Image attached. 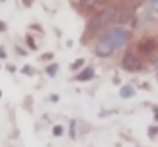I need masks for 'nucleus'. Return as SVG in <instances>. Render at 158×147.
I'll return each instance as SVG.
<instances>
[{
  "label": "nucleus",
  "mask_w": 158,
  "mask_h": 147,
  "mask_svg": "<svg viewBox=\"0 0 158 147\" xmlns=\"http://www.w3.org/2000/svg\"><path fill=\"white\" fill-rule=\"evenodd\" d=\"M116 13H118L116 6H113V5L106 6L101 13H98L95 17H92V20L89 22V30L90 31H99V30L109 27L112 22H115Z\"/></svg>",
  "instance_id": "obj_1"
},
{
  "label": "nucleus",
  "mask_w": 158,
  "mask_h": 147,
  "mask_svg": "<svg viewBox=\"0 0 158 147\" xmlns=\"http://www.w3.org/2000/svg\"><path fill=\"white\" fill-rule=\"evenodd\" d=\"M113 51H115V45L112 42V37L109 36V33H104L95 45V54L99 57H109L112 56Z\"/></svg>",
  "instance_id": "obj_2"
},
{
  "label": "nucleus",
  "mask_w": 158,
  "mask_h": 147,
  "mask_svg": "<svg viewBox=\"0 0 158 147\" xmlns=\"http://www.w3.org/2000/svg\"><path fill=\"white\" fill-rule=\"evenodd\" d=\"M107 33H109V36L112 37V42H113V45H115V50L123 48V47L127 43V40L130 39V33H129L124 27H115V28L109 30Z\"/></svg>",
  "instance_id": "obj_3"
},
{
  "label": "nucleus",
  "mask_w": 158,
  "mask_h": 147,
  "mask_svg": "<svg viewBox=\"0 0 158 147\" xmlns=\"http://www.w3.org/2000/svg\"><path fill=\"white\" fill-rule=\"evenodd\" d=\"M121 65H123V68L126 70V71H139L141 70V67H143V63H141V60L132 53V51H126L124 53V56H123V59H121Z\"/></svg>",
  "instance_id": "obj_4"
},
{
  "label": "nucleus",
  "mask_w": 158,
  "mask_h": 147,
  "mask_svg": "<svg viewBox=\"0 0 158 147\" xmlns=\"http://www.w3.org/2000/svg\"><path fill=\"white\" fill-rule=\"evenodd\" d=\"M138 51L141 54H146V56H150L152 53L156 51V40L153 37H143L139 42H138Z\"/></svg>",
  "instance_id": "obj_5"
},
{
  "label": "nucleus",
  "mask_w": 158,
  "mask_h": 147,
  "mask_svg": "<svg viewBox=\"0 0 158 147\" xmlns=\"http://www.w3.org/2000/svg\"><path fill=\"white\" fill-rule=\"evenodd\" d=\"M93 76H95V68L93 67H85L79 75L74 78L76 81H79V82H85V81H90V79H93Z\"/></svg>",
  "instance_id": "obj_6"
},
{
  "label": "nucleus",
  "mask_w": 158,
  "mask_h": 147,
  "mask_svg": "<svg viewBox=\"0 0 158 147\" xmlns=\"http://www.w3.org/2000/svg\"><path fill=\"white\" fill-rule=\"evenodd\" d=\"M130 17H132V10H130V8H123V10H118L115 20H116L118 23H126Z\"/></svg>",
  "instance_id": "obj_7"
},
{
  "label": "nucleus",
  "mask_w": 158,
  "mask_h": 147,
  "mask_svg": "<svg viewBox=\"0 0 158 147\" xmlns=\"http://www.w3.org/2000/svg\"><path fill=\"white\" fill-rule=\"evenodd\" d=\"M119 96L124 98V99H129V98H133L135 96V88L132 85H124L119 88Z\"/></svg>",
  "instance_id": "obj_8"
},
{
  "label": "nucleus",
  "mask_w": 158,
  "mask_h": 147,
  "mask_svg": "<svg viewBox=\"0 0 158 147\" xmlns=\"http://www.w3.org/2000/svg\"><path fill=\"white\" fill-rule=\"evenodd\" d=\"M57 70H59V63H50V65H47V68H45L47 75H48L50 78H54V76H56Z\"/></svg>",
  "instance_id": "obj_9"
},
{
  "label": "nucleus",
  "mask_w": 158,
  "mask_h": 147,
  "mask_svg": "<svg viewBox=\"0 0 158 147\" xmlns=\"http://www.w3.org/2000/svg\"><path fill=\"white\" fill-rule=\"evenodd\" d=\"M96 3H99V0H82V8L85 11H90L92 8L96 6Z\"/></svg>",
  "instance_id": "obj_10"
},
{
  "label": "nucleus",
  "mask_w": 158,
  "mask_h": 147,
  "mask_svg": "<svg viewBox=\"0 0 158 147\" xmlns=\"http://www.w3.org/2000/svg\"><path fill=\"white\" fill-rule=\"evenodd\" d=\"M84 63H85V59H84V57H79V59H76V60H74V62L70 65V68L74 71V70H79V68H81Z\"/></svg>",
  "instance_id": "obj_11"
},
{
  "label": "nucleus",
  "mask_w": 158,
  "mask_h": 147,
  "mask_svg": "<svg viewBox=\"0 0 158 147\" xmlns=\"http://www.w3.org/2000/svg\"><path fill=\"white\" fill-rule=\"evenodd\" d=\"M68 135L71 139L76 138V119H71L70 121V130H68Z\"/></svg>",
  "instance_id": "obj_12"
},
{
  "label": "nucleus",
  "mask_w": 158,
  "mask_h": 147,
  "mask_svg": "<svg viewBox=\"0 0 158 147\" xmlns=\"http://www.w3.org/2000/svg\"><path fill=\"white\" fill-rule=\"evenodd\" d=\"M64 133V127L62 125H53V136H62Z\"/></svg>",
  "instance_id": "obj_13"
},
{
  "label": "nucleus",
  "mask_w": 158,
  "mask_h": 147,
  "mask_svg": "<svg viewBox=\"0 0 158 147\" xmlns=\"http://www.w3.org/2000/svg\"><path fill=\"white\" fill-rule=\"evenodd\" d=\"M27 43H28L30 50H37V45H36V42H34V39L31 36H27Z\"/></svg>",
  "instance_id": "obj_14"
},
{
  "label": "nucleus",
  "mask_w": 158,
  "mask_h": 147,
  "mask_svg": "<svg viewBox=\"0 0 158 147\" xmlns=\"http://www.w3.org/2000/svg\"><path fill=\"white\" fill-rule=\"evenodd\" d=\"M156 133H158V125H153V127H150V129H149V136H150L152 139L156 136Z\"/></svg>",
  "instance_id": "obj_15"
},
{
  "label": "nucleus",
  "mask_w": 158,
  "mask_h": 147,
  "mask_svg": "<svg viewBox=\"0 0 158 147\" xmlns=\"http://www.w3.org/2000/svg\"><path fill=\"white\" fill-rule=\"evenodd\" d=\"M22 73H25V75H28V76H31V75H33V70L30 68V65H25V67L22 68Z\"/></svg>",
  "instance_id": "obj_16"
},
{
  "label": "nucleus",
  "mask_w": 158,
  "mask_h": 147,
  "mask_svg": "<svg viewBox=\"0 0 158 147\" xmlns=\"http://www.w3.org/2000/svg\"><path fill=\"white\" fill-rule=\"evenodd\" d=\"M6 57H8V54H6V51H5V47L0 45V59H6Z\"/></svg>",
  "instance_id": "obj_17"
},
{
  "label": "nucleus",
  "mask_w": 158,
  "mask_h": 147,
  "mask_svg": "<svg viewBox=\"0 0 158 147\" xmlns=\"http://www.w3.org/2000/svg\"><path fill=\"white\" fill-rule=\"evenodd\" d=\"M48 101L50 102H57L59 101V95H50L48 96Z\"/></svg>",
  "instance_id": "obj_18"
},
{
  "label": "nucleus",
  "mask_w": 158,
  "mask_h": 147,
  "mask_svg": "<svg viewBox=\"0 0 158 147\" xmlns=\"http://www.w3.org/2000/svg\"><path fill=\"white\" fill-rule=\"evenodd\" d=\"M16 50H17V54H20V56H27V54H28V53H27V51H25L23 48H20L19 45L16 47Z\"/></svg>",
  "instance_id": "obj_19"
},
{
  "label": "nucleus",
  "mask_w": 158,
  "mask_h": 147,
  "mask_svg": "<svg viewBox=\"0 0 158 147\" xmlns=\"http://www.w3.org/2000/svg\"><path fill=\"white\" fill-rule=\"evenodd\" d=\"M40 59H42V60H47V59H53V53H45V54H42V56H40Z\"/></svg>",
  "instance_id": "obj_20"
},
{
  "label": "nucleus",
  "mask_w": 158,
  "mask_h": 147,
  "mask_svg": "<svg viewBox=\"0 0 158 147\" xmlns=\"http://www.w3.org/2000/svg\"><path fill=\"white\" fill-rule=\"evenodd\" d=\"M6 31V23L3 20H0V33H5Z\"/></svg>",
  "instance_id": "obj_21"
},
{
  "label": "nucleus",
  "mask_w": 158,
  "mask_h": 147,
  "mask_svg": "<svg viewBox=\"0 0 158 147\" xmlns=\"http://www.w3.org/2000/svg\"><path fill=\"white\" fill-rule=\"evenodd\" d=\"M23 3H25V6H31L33 0H23Z\"/></svg>",
  "instance_id": "obj_22"
},
{
  "label": "nucleus",
  "mask_w": 158,
  "mask_h": 147,
  "mask_svg": "<svg viewBox=\"0 0 158 147\" xmlns=\"http://www.w3.org/2000/svg\"><path fill=\"white\" fill-rule=\"evenodd\" d=\"M8 70H10V71H16V67H13V65H8Z\"/></svg>",
  "instance_id": "obj_23"
},
{
  "label": "nucleus",
  "mask_w": 158,
  "mask_h": 147,
  "mask_svg": "<svg viewBox=\"0 0 158 147\" xmlns=\"http://www.w3.org/2000/svg\"><path fill=\"white\" fill-rule=\"evenodd\" d=\"M99 2H102V3H109V2H112V0H99Z\"/></svg>",
  "instance_id": "obj_24"
},
{
  "label": "nucleus",
  "mask_w": 158,
  "mask_h": 147,
  "mask_svg": "<svg viewBox=\"0 0 158 147\" xmlns=\"http://www.w3.org/2000/svg\"><path fill=\"white\" fill-rule=\"evenodd\" d=\"M150 3H152V5H155V3H156V0H150Z\"/></svg>",
  "instance_id": "obj_25"
},
{
  "label": "nucleus",
  "mask_w": 158,
  "mask_h": 147,
  "mask_svg": "<svg viewBox=\"0 0 158 147\" xmlns=\"http://www.w3.org/2000/svg\"><path fill=\"white\" fill-rule=\"evenodd\" d=\"M0 98H2V90H0Z\"/></svg>",
  "instance_id": "obj_26"
},
{
  "label": "nucleus",
  "mask_w": 158,
  "mask_h": 147,
  "mask_svg": "<svg viewBox=\"0 0 158 147\" xmlns=\"http://www.w3.org/2000/svg\"><path fill=\"white\" fill-rule=\"evenodd\" d=\"M2 2H5V0H2Z\"/></svg>",
  "instance_id": "obj_27"
}]
</instances>
